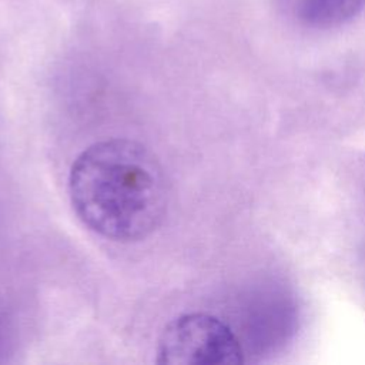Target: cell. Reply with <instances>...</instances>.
<instances>
[{"instance_id":"6da1fadb","label":"cell","mask_w":365,"mask_h":365,"mask_svg":"<svg viewBox=\"0 0 365 365\" xmlns=\"http://www.w3.org/2000/svg\"><path fill=\"white\" fill-rule=\"evenodd\" d=\"M68 195L80 221L117 242L151 235L164 221L168 188L155 154L130 138L88 145L71 164Z\"/></svg>"},{"instance_id":"7a4b0ae2","label":"cell","mask_w":365,"mask_h":365,"mask_svg":"<svg viewBox=\"0 0 365 365\" xmlns=\"http://www.w3.org/2000/svg\"><path fill=\"white\" fill-rule=\"evenodd\" d=\"M157 364L237 365L244 351L232 329L210 314L191 312L171 319L160 334Z\"/></svg>"},{"instance_id":"3957f363","label":"cell","mask_w":365,"mask_h":365,"mask_svg":"<svg viewBox=\"0 0 365 365\" xmlns=\"http://www.w3.org/2000/svg\"><path fill=\"white\" fill-rule=\"evenodd\" d=\"M281 3L299 23L317 29L341 26L365 7V0H281Z\"/></svg>"}]
</instances>
